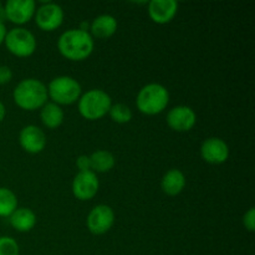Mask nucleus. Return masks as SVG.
Masks as SVG:
<instances>
[{"instance_id": "obj_1", "label": "nucleus", "mask_w": 255, "mask_h": 255, "mask_svg": "<svg viewBox=\"0 0 255 255\" xmlns=\"http://www.w3.org/2000/svg\"><path fill=\"white\" fill-rule=\"evenodd\" d=\"M95 47L94 37L90 32L80 29H70L62 32L57 40L60 54L71 61H82L92 54Z\"/></svg>"}, {"instance_id": "obj_2", "label": "nucleus", "mask_w": 255, "mask_h": 255, "mask_svg": "<svg viewBox=\"0 0 255 255\" xmlns=\"http://www.w3.org/2000/svg\"><path fill=\"white\" fill-rule=\"evenodd\" d=\"M12 99L21 110L35 111L47 102V87L37 79L21 80L12 91Z\"/></svg>"}, {"instance_id": "obj_3", "label": "nucleus", "mask_w": 255, "mask_h": 255, "mask_svg": "<svg viewBox=\"0 0 255 255\" xmlns=\"http://www.w3.org/2000/svg\"><path fill=\"white\" fill-rule=\"evenodd\" d=\"M169 102V92L161 84H147L139 90L136 106L141 114L156 116L163 112Z\"/></svg>"}, {"instance_id": "obj_4", "label": "nucleus", "mask_w": 255, "mask_h": 255, "mask_svg": "<svg viewBox=\"0 0 255 255\" xmlns=\"http://www.w3.org/2000/svg\"><path fill=\"white\" fill-rule=\"evenodd\" d=\"M77 104L80 115L89 121H97L109 114L112 106V100L109 94L100 89L89 90L81 95Z\"/></svg>"}, {"instance_id": "obj_5", "label": "nucleus", "mask_w": 255, "mask_h": 255, "mask_svg": "<svg viewBox=\"0 0 255 255\" xmlns=\"http://www.w3.org/2000/svg\"><path fill=\"white\" fill-rule=\"evenodd\" d=\"M81 85L71 76H57L47 86V96L59 106L72 105L81 97Z\"/></svg>"}, {"instance_id": "obj_6", "label": "nucleus", "mask_w": 255, "mask_h": 255, "mask_svg": "<svg viewBox=\"0 0 255 255\" xmlns=\"http://www.w3.org/2000/svg\"><path fill=\"white\" fill-rule=\"evenodd\" d=\"M4 44L7 51L16 57H29L37 46L36 37L25 27H14L6 31Z\"/></svg>"}, {"instance_id": "obj_7", "label": "nucleus", "mask_w": 255, "mask_h": 255, "mask_svg": "<svg viewBox=\"0 0 255 255\" xmlns=\"http://www.w3.org/2000/svg\"><path fill=\"white\" fill-rule=\"evenodd\" d=\"M89 231L95 236H102L107 233L115 224L114 209L106 204H99L94 207L86 219Z\"/></svg>"}, {"instance_id": "obj_8", "label": "nucleus", "mask_w": 255, "mask_h": 255, "mask_svg": "<svg viewBox=\"0 0 255 255\" xmlns=\"http://www.w3.org/2000/svg\"><path fill=\"white\" fill-rule=\"evenodd\" d=\"M35 22L42 31H54L64 21V10L59 4L45 2L35 11Z\"/></svg>"}, {"instance_id": "obj_9", "label": "nucleus", "mask_w": 255, "mask_h": 255, "mask_svg": "<svg viewBox=\"0 0 255 255\" xmlns=\"http://www.w3.org/2000/svg\"><path fill=\"white\" fill-rule=\"evenodd\" d=\"M5 19L16 25H24L35 16L34 0H9L4 5Z\"/></svg>"}, {"instance_id": "obj_10", "label": "nucleus", "mask_w": 255, "mask_h": 255, "mask_svg": "<svg viewBox=\"0 0 255 255\" xmlns=\"http://www.w3.org/2000/svg\"><path fill=\"white\" fill-rule=\"evenodd\" d=\"M100 182L92 171L79 172L72 181V193L79 201H90L97 194Z\"/></svg>"}, {"instance_id": "obj_11", "label": "nucleus", "mask_w": 255, "mask_h": 255, "mask_svg": "<svg viewBox=\"0 0 255 255\" xmlns=\"http://www.w3.org/2000/svg\"><path fill=\"white\" fill-rule=\"evenodd\" d=\"M169 128L176 132H188L196 126L197 115L194 110L189 106H176L171 109L166 117Z\"/></svg>"}, {"instance_id": "obj_12", "label": "nucleus", "mask_w": 255, "mask_h": 255, "mask_svg": "<svg viewBox=\"0 0 255 255\" xmlns=\"http://www.w3.org/2000/svg\"><path fill=\"white\" fill-rule=\"evenodd\" d=\"M201 156L207 163L222 164L229 158V147L219 137H209L202 143Z\"/></svg>"}, {"instance_id": "obj_13", "label": "nucleus", "mask_w": 255, "mask_h": 255, "mask_svg": "<svg viewBox=\"0 0 255 255\" xmlns=\"http://www.w3.org/2000/svg\"><path fill=\"white\" fill-rule=\"evenodd\" d=\"M19 143L20 147L27 153L37 154L46 147V136L41 128L34 125H29L20 131Z\"/></svg>"}, {"instance_id": "obj_14", "label": "nucleus", "mask_w": 255, "mask_h": 255, "mask_svg": "<svg viewBox=\"0 0 255 255\" xmlns=\"http://www.w3.org/2000/svg\"><path fill=\"white\" fill-rule=\"evenodd\" d=\"M178 11L176 0H152L148 2V15L156 24L164 25L173 20Z\"/></svg>"}, {"instance_id": "obj_15", "label": "nucleus", "mask_w": 255, "mask_h": 255, "mask_svg": "<svg viewBox=\"0 0 255 255\" xmlns=\"http://www.w3.org/2000/svg\"><path fill=\"white\" fill-rule=\"evenodd\" d=\"M117 31L116 17L110 14H102L95 17L90 26V32L92 37L96 39H109L114 36Z\"/></svg>"}, {"instance_id": "obj_16", "label": "nucleus", "mask_w": 255, "mask_h": 255, "mask_svg": "<svg viewBox=\"0 0 255 255\" xmlns=\"http://www.w3.org/2000/svg\"><path fill=\"white\" fill-rule=\"evenodd\" d=\"M186 187V176L182 171L172 168L164 173L161 181V188L167 196H178Z\"/></svg>"}, {"instance_id": "obj_17", "label": "nucleus", "mask_w": 255, "mask_h": 255, "mask_svg": "<svg viewBox=\"0 0 255 255\" xmlns=\"http://www.w3.org/2000/svg\"><path fill=\"white\" fill-rule=\"evenodd\" d=\"M9 223L15 231L26 233L36 226V214L29 208H16L9 217Z\"/></svg>"}, {"instance_id": "obj_18", "label": "nucleus", "mask_w": 255, "mask_h": 255, "mask_svg": "<svg viewBox=\"0 0 255 255\" xmlns=\"http://www.w3.org/2000/svg\"><path fill=\"white\" fill-rule=\"evenodd\" d=\"M40 119H41V122L44 124L45 127L50 129H55L62 125L65 114L62 111L61 106L54 104V102H46L41 107Z\"/></svg>"}, {"instance_id": "obj_19", "label": "nucleus", "mask_w": 255, "mask_h": 255, "mask_svg": "<svg viewBox=\"0 0 255 255\" xmlns=\"http://www.w3.org/2000/svg\"><path fill=\"white\" fill-rule=\"evenodd\" d=\"M90 161H91V171L95 173L96 172L106 173V172L111 171L116 164L115 156L106 149H99V151L94 152L90 156Z\"/></svg>"}, {"instance_id": "obj_20", "label": "nucleus", "mask_w": 255, "mask_h": 255, "mask_svg": "<svg viewBox=\"0 0 255 255\" xmlns=\"http://www.w3.org/2000/svg\"><path fill=\"white\" fill-rule=\"evenodd\" d=\"M17 208V197L11 189L0 187V217L9 218Z\"/></svg>"}, {"instance_id": "obj_21", "label": "nucleus", "mask_w": 255, "mask_h": 255, "mask_svg": "<svg viewBox=\"0 0 255 255\" xmlns=\"http://www.w3.org/2000/svg\"><path fill=\"white\" fill-rule=\"evenodd\" d=\"M110 117L116 124H128L132 120V110L125 104H115L112 105L109 111Z\"/></svg>"}, {"instance_id": "obj_22", "label": "nucleus", "mask_w": 255, "mask_h": 255, "mask_svg": "<svg viewBox=\"0 0 255 255\" xmlns=\"http://www.w3.org/2000/svg\"><path fill=\"white\" fill-rule=\"evenodd\" d=\"M19 244L11 237H0V255H19Z\"/></svg>"}, {"instance_id": "obj_23", "label": "nucleus", "mask_w": 255, "mask_h": 255, "mask_svg": "<svg viewBox=\"0 0 255 255\" xmlns=\"http://www.w3.org/2000/svg\"><path fill=\"white\" fill-rule=\"evenodd\" d=\"M243 226L248 232H254L255 229V209L251 208L243 217Z\"/></svg>"}, {"instance_id": "obj_24", "label": "nucleus", "mask_w": 255, "mask_h": 255, "mask_svg": "<svg viewBox=\"0 0 255 255\" xmlns=\"http://www.w3.org/2000/svg\"><path fill=\"white\" fill-rule=\"evenodd\" d=\"M76 167L79 168L80 172L91 171V161H90V156L81 154V156L77 157Z\"/></svg>"}, {"instance_id": "obj_25", "label": "nucleus", "mask_w": 255, "mask_h": 255, "mask_svg": "<svg viewBox=\"0 0 255 255\" xmlns=\"http://www.w3.org/2000/svg\"><path fill=\"white\" fill-rule=\"evenodd\" d=\"M12 71L6 65H0V85H6L11 81Z\"/></svg>"}, {"instance_id": "obj_26", "label": "nucleus", "mask_w": 255, "mask_h": 255, "mask_svg": "<svg viewBox=\"0 0 255 255\" xmlns=\"http://www.w3.org/2000/svg\"><path fill=\"white\" fill-rule=\"evenodd\" d=\"M5 36H6V27H5L4 22L0 21V45L4 44Z\"/></svg>"}, {"instance_id": "obj_27", "label": "nucleus", "mask_w": 255, "mask_h": 255, "mask_svg": "<svg viewBox=\"0 0 255 255\" xmlns=\"http://www.w3.org/2000/svg\"><path fill=\"white\" fill-rule=\"evenodd\" d=\"M5 115H6V109H5L4 104H2V102L0 101V124H1V122L4 121Z\"/></svg>"}, {"instance_id": "obj_28", "label": "nucleus", "mask_w": 255, "mask_h": 255, "mask_svg": "<svg viewBox=\"0 0 255 255\" xmlns=\"http://www.w3.org/2000/svg\"><path fill=\"white\" fill-rule=\"evenodd\" d=\"M5 11H4V5L1 4V2H0V21L1 22H4L5 21Z\"/></svg>"}]
</instances>
